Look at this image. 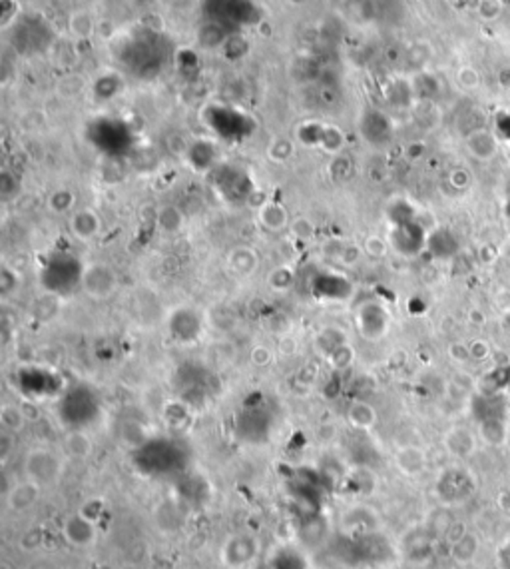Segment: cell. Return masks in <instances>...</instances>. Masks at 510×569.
Wrapping results in <instances>:
<instances>
[{
  "mask_svg": "<svg viewBox=\"0 0 510 569\" xmlns=\"http://www.w3.org/2000/svg\"><path fill=\"white\" fill-rule=\"evenodd\" d=\"M62 533L68 539V543L76 545V548H90L96 541V523L86 519L82 513L66 518L62 523Z\"/></svg>",
  "mask_w": 510,
  "mask_h": 569,
  "instance_id": "cell-4",
  "label": "cell"
},
{
  "mask_svg": "<svg viewBox=\"0 0 510 569\" xmlns=\"http://www.w3.org/2000/svg\"><path fill=\"white\" fill-rule=\"evenodd\" d=\"M469 352L470 360L482 362V360H487L490 356V344L487 340H482V338H477V340H472L469 344Z\"/></svg>",
  "mask_w": 510,
  "mask_h": 569,
  "instance_id": "cell-29",
  "label": "cell"
},
{
  "mask_svg": "<svg viewBox=\"0 0 510 569\" xmlns=\"http://www.w3.org/2000/svg\"><path fill=\"white\" fill-rule=\"evenodd\" d=\"M480 72L472 66V64H462L457 71V84L462 90H477L480 86Z\"/></svg>",
  "mask_w": 510,
  "mask_h": 569,
  "instance_id": "cell-22",
  "label": "cell"
},
{
  "mask_svg": "<svg viewBox=\"0 0 510 569\" xmlns=\"http://www.w3.org/2000/svg\"><path fill=\"white\" fill-rule=\"evenodd\" d=\"M440 496L449 501H459L470 496L472 491V478L462 469H450L440 479Z\"/></svg>",
  "mask_w": 510,
  "mask_h": 569,
  "instance_id": "cell-5",
  "label": "cell"
},
{
  "mask_svg": "<svg viewBox=\"0 0 510 569\" xmlns=\"http://www.w3.org/2000/svg\"><path fill=\"white\" fill-rule=\"evenodd\" d=\"M24 471L26 479L44 488L58 481L62 474V461L48 449H32L24 459Z\"/></svg>",
  "mask_w": 510,
  "mask_h": 569,
  "instance_id": "cell-2",
  "label": "cell"
},
{
  "mask_svg": "<svg viewBox=\"0 0 510 569\" xmlns=\"http://www.w3.org/2000/svg\"><path fill=\"white\" fill-rule=\"evenodd\" d=\"M70 28L74 34H78L80 38H86L90 36L92 31H94V22L86 16V14H74L70 21Z\"/></svg>",
  "mask_w": 510,
  "mask_h": 569,
  "instance_id": "cell-27",
  "label": "cell"
},
{
  "mask_svg": "<svg viewBox=\"0 0 510 569\" xmlns=\"http://www.w3.org/2000/svg\"><path fill=\"white\" fill-rule=\"evenodd\" d=\"M506 11V2L504 0H479L477 4V14L482 22L487 24H494L504 16Z\"/></svg>",
  "mask_w": 510,
  "mask_h": 569,
  "instance_id": "cell-17",
  "label": "cell"
},
{
  "mask_svg": "<svg viewBox=\"0 0 510 569\" xmlns=\"http://www.w3.org/2000/svg\"><path fill=\"white\" fill-rule=\"evenodd\" d=\"M395 464L405 476H419L423 469L427 468V456L417 446L400 447L395 454Z\"/></svg>",
  "mask_w": 510,
  "mask_h": 569,
  "instance_id": "cell-10",
  "label": "cell"
},
{
  "mask_svg": "<svg viewBox=\"0 0 510 569\" xmlns=\"http://www.w3.org/2000/svg\"><path fill=\"white\" fill-rule=\"evenodd\" d=\"M267 156H270V160L277 164L287 162L291 156H293V144L287 138H283V136L273 138L270 142V148H267Z\"/></svg>",
  "mask_w": 510,
  "mask_h": 569,
  "instance_id": "cell-20",
  "label": "cell"
},
{
  "mask_svg": "<svg viewBox=\"0 0 510 569\" xmlns=\"http://www.w3.org/2000/svg\"><path fill=\"white\" fill-rule=\"evenodd\" d=\"M449 182L452 184V188L457 190H467L470 184H472V176L467 168H455L449 174Z\"/></svg>",
  "mask_w": 510,
  "mask_h": 569,
  "instance_id": "cell-28",
  "label": "cell"
},
{
  "mask_svg": "<svg viewBox=\"0 0 510 569\" xmlns=\"http://www.w3.org/2000/svg\"><path fill=\"white\" fill-rule=\"evenodd\" d=\"M347 422L355 429L367 432V429H371V427L377 424V412H375V407L371 406L369 402L357 400V402H353L347 407Z\"/></svg>",
  "mask_w": 510,
  "mask_h": 569,
  "instance_id": "cell-12",
  "label": "cell"
},
{
  "mask_svg": "<svg viewBox=\"0 0 510 569\" xmlns=\"http://www.w3.org/2000/svg\"><path fill=\"white\" fill-rule=\"evenodd\" d=\"M363 254H367L369 258H385L387 256V250H389V244L377 234L367 236L363 240Z\"/></svg>",
  "mask_w": 510,
  "mask_h": 569,
  "instance_id": "cell-25",
  "label": "cell"
},
{
  "mask_svg": "<svg viewBox=\"0 0 510 569\" xmlns=\"http://www.w3.org/2000/svg\"><path fill=\"white\" fill-rule=\"evenodd\" d=\"M464 148L467 152L477 160V162H490L496 158V154L500 150V138L499 134L490 128H474L467 134L464 138Z\"/></svg>",
  "mask_w": 510,
  "mask_h": 569,
  "instance_id": "cell-3",
  "label": "cell"
},
{
  "mask_svg": "<svg viewBox=\"0 0 510 569\" xmlns=\"http://www.w3.org/2000/svg\"><path fill=\"white\" fill-rule=\"evenodd\" d=\"M76 202V196L70 192V190H56V192L51 194L48 198V208H51L54 214H66L70 212L72 206Z\"/></svg>",
  "mask_w": 510,
  "mask_h": 569,
  "instance_id": "cell-21",
  "label": "cell"
},
{
  "mask_svg": "<svg viewBox=\"0 0 510 569\" xmlns=\"http://www.w3.org/2000/svg\"><path fill=\"white\" fill-rule=\"evenodd\" d=\"M250 362L257 367H267L273 362V350L270 346H263V344L253 346L250 352Z\"/></svg>",
  "mask_w": 510,
  "mask_h": 569,
  "instance_id": "cell-26",
  "label": "cell"
},
{
  "mask_svg": "<svg viewBox=\"0 0 510 569\" xmlns=\"http://www.w3.org/2000/svg\"><path fill=\"white\" fill-rule=\"evenodd\" d=\"M477 551H479V539H477L474 533H470V531H467L457 543L450 545V555H452V559L457 563H469V561H472V558L477 555Z\"/></svg>",
  "mask_w": 510,
  "mask_h": 569,
  "instance_id": "cell-16",
  "label": "cell"
},
{
  "mask_svg": "<svg viewBox=\"0 0 510 569\" xmlns=\"http://www.w3.org/2000/svg\"><path fill=\"white\" fill-rule=\"evenodd\" d=\"M506 424L502 417H489L480 422V437L489 444V446H502L506 439Z\"/></svg>",
  "mask_w": 510,
  "mask_h": 569,
  "instance_id": "cell-14",
  "label": "cell"
},
{
  "mask_svg": "<svg viewBox=\"0 0 510 569\" xmlns=\"http://www.w3.org/2000/svg\"><path fill=\"white\" fill-rule=\"evenodd\" d=\"M62 446H64V451L74 459H86L92 454V449H94V444H92L90 436L84 434V432H80V429L68 432V434L64 436Z\"/></svg>",
  "mask_w": 510,
  "mask_h": 569,
  "instance_id": "cell-13",
  "label": "cell"
},
{
  "mask_svg": "<svg viewBox=\"0 0 510 569\" xmlns=\"http://www.w3.org/2000/svg\"><path fill=\"white\" fill-rule=\"evenodd\" d=\"M158 226L168 234H176L184 226V216L176 206H164L158 210Z\"/></svg>",
  "mask_w": 510,
  "mask_h": 569,
  "instance_id": "cell-18",
  "label": "cell"
},
{
  "mask_svg": "<svg viewBox=\"0 0 510 569\" xmlns=\"http://www.w3.org/2000/svg\"><path fill=\"white\" fill-rule=\"evenodd\" d=\"M353 357H355V352H353V346H349L347 342L341 344V346H337L335 350H331L329 354H327V360H329V364L335 367V370H345V367H349L351 364H353Z\"/></svg>",
  "mask_w": 510,
  "mask_h": 569,
  "instance_id": "cell-23",
  "label": "cell"
},
{
  "mask_svg": "<svg viewBox=\"0 0 510 569\" xmlns=\"http://www.w3.org/2000/svg\"><path fill=\"white\" fill-rule=\"evenodd\" d=\"M449 356L452 357L455 362H459V364H464V362H469V360H470L469 344H460V342H457V344H450Z\"/></svg>",
  "mask_w": 510,
  "mask_h": 569,
  "instance_id": "cell-30",
  "label": "cell"
},
{
  "mask_svg": "<svg viewBox=\"0 0 510 569\" xmlns=\"http://www.w3.org/2000/svg\"><path fill=\"white\" fill-rule=\"evenodd\" d=\"M0 424H2L4 432L18 434V432H22V427L26 426V414L16 404H4L0 407Z\"/></svg>",
  "mask_w": 510,
  "mask_h": 569,
  "instance_id": "cell-15",
  "label": "cell"
},
{
  "mask_svg": "<svg viewBox=\"0 0 510 569\" xmlns=\"http://www.w3.org/2000/svg\"><path fill=\"white\" fill-rule=\"evenodd\" d=\"M289 232H291V236L295 238V240H301V242H309V240H313V238H315L317 228H315V224L311 222L309 218H297V220H293V222L289 224Z\"/></svg>",
  "mask_w": 510,
  "mask_h": 569,
  "instance_id": "cell-24",
  "label": "cell"
},
{
  "mask_svg": "<svg viewBox=\"0 0 510 569\" xmlns=\"http://www.w3.org/2000/svg\"><path fill=\"white\" fill-rule=\"evenodd\" d=\"M102 220L98 214L90 210V208H82L78 212H74L70 218V232L76 240L80 242H90L96 236L100 234Z\"/></svg>",
  "mask_w": 510,
  "mask_h": 569,
  "instance_id": "cell-6",
  "label": "cell"
},
{
  "mask_svg": "<svg viewBox=\"0 0 510 569\" xmlns=\"http://www.w3.org/2000/svg\"><path fill=\"white\" fill-rule=\"evenodd\" d=\"M228 268L240 278H248L260 268V254L250 246H235L228 256Z\"/></svg>",
  "mask_w": 510,
  "mask_h": 569,
  "instance_id": "cell-8",
  "label": "cell"
},
{
  "mask_svg": "<svg viewBox=\"0 0 510 569\" xmlns=\"http://www.w3.org/2000/svg\"><path fill=\"white\" fill-rule=\"evenodd\" d=\"M80 286L88 298L96 302H104L116 292L118 278L108 264L90 262L88 266H84V270L80 272Z\"/></svg>",
  "mask_w": 510,
  "mask_h": 569,
  "instance_id": "cell-1",
  "label": "cell"
},
{
  "mask_svg": "<svg viewBox=\"0 0 510 569\" xmlns=\"http://www.w3.org/2000/svg\"><path fill=\"white\" fill-rule=\"evenodd\" d=\"M445 446L452 456L457 458H467L474 451V436L470 434L467 427H452L447 437H445Z\"/></svg>",
  "mask_w": 510,
  "mask_h": 569,
  "instance_id": "cell-11",
  "label": "cell"
},
{
  "mask_svg": "<svg viewBox=\"0 0 510 569\" xmlns=\"http://www.w3.org/2000/svg\"><path fill=\"white\" fill-rule=\"evenodd\" d=\"M295 350H297V340H295V338H291V335L281 338L280 352L283 354V356H293V354H295Z\"/></svg>",
  "mask_w": 510,
  "mask_h": 569,
  "instance_id": "cell-31",
  "label": "cell"
},
{
  "mask_svg": "<svg viewBox=\"0 0 510 569\" xmlns=\"http://www.w3.org/2000/svg\"><path fill=\"white\" fill-rule=\"evenodd\" d=\"M38 498H41V486L31 481V479H26V481H21V484H16V486H12L9 489L6 506L12 511H26L38 501Z\"/></svg>",
  "mask_w": 510,
  "mask_h": 569,
  "instance_id": "cell-7",
  "label": "cell"
},
{
  "mask_svg": "<svg viewBox=\"0 0 510 569\" xmlns=\"http://www.w3.org/2000/svg\"><path fill=\"white\" fill-rule=\"evenodd\" d=\"M260 224L267 230V232H283L289 230V214L285 210V206L280 202L267 200L260 208Z\"/></svg>",
  "mask_w": 510,
  "mask_h": 569,
  "instance_id": "cell-9",
  "label": "cell"
},
{
  "mask_svg": "<svg viewBox=\"0 0 510 569\" xmlns=\"http://www.w3.org/2000/svg\"><path fill=\"white\" fill-rule=\"evenodd\" d=\"M293 282H295V274L291 272L289 266H277L267 276V284L275 292H287L291 286H293Z\"/></svg>",
  "mask_w": 510,
  "mask_h": 569,
  "instance_id": "cell-19",
  "label": "cell"
}]
</instances>
